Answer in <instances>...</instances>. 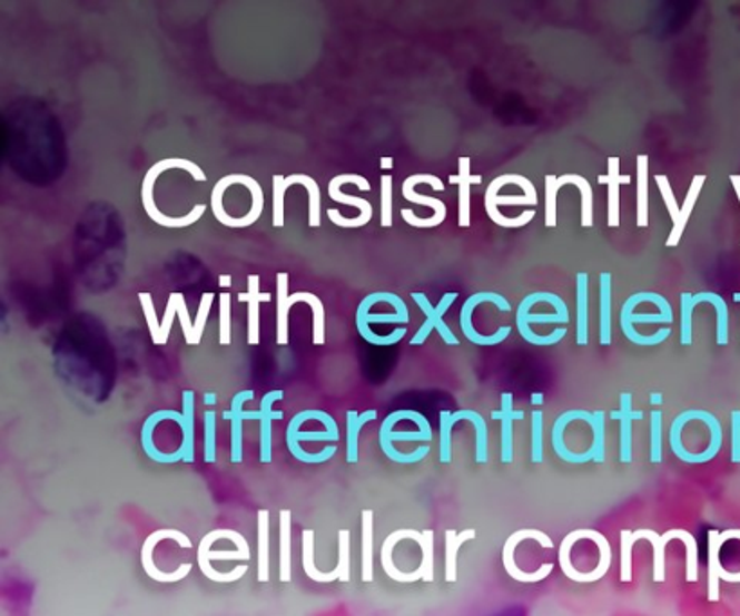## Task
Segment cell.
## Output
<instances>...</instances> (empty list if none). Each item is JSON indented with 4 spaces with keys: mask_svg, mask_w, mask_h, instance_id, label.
Instances as JSON below:
<instances>
[{
    "mask_svg": "<svg viewBox=\"0 0 740 616\" xmlns=\"http://www.w3.org/2000/svg\"><path fill=\"white\" fill-rule=\"evenodd\" d=\"M673 311L670 302L660 293L638 292L626 299L620 311V327L626 340L640 348H652L663 344L669 339L672 330L661 327L655 333H640L635 325L641 324H672Z\"/></svg>",
    "mask_w": 740,
    "mask_h": 616,
    "instance_id": "6da1fadb",
    "label": "cell"
},
{
    "mask_svg": "<svg viewBox=\"0 0 740 616\" xmlns=\"http://www.w3.org/2000/svg\"><path fill=\"white\" fill-rule=\"evenodd\" d=\"M170 168H181V170H187L188 174H191V177L196 182H206V174L203 173V168L191 162V159H159L145 174L144 185H141V202H144L145 212H147L148 217L154 223H158V225L165 226V228H187V226L194 225V223L201 219L203 214L206 212V205L194 206L190 214L182 215V217H170V215L162 214L158 206H156V203H154V185L158 182V177L165 170H170Z\"/></svg>",
    "mask_w": 740,
    "mask_h": 616,
    "instance_id": "7a4b0ae2",
    "label": "cell"
},
{
    "mask_svg": "<svg viewBox=\"0 0 740 616\" xmlns=\"http://www.w3.org/2000/svg\"><path fill=\"white\" fill-rule=\"evenodd\" d=\"M287 290H289V275L286 272L277 273V344L286 345L289 342V310L296 302H307L313 310V342L315 345H324V302L315 293L296 292L289 295Z\"/></svg>",
    "mask_w": 740,
    "mask_h": 616,
    "instance_id": "3957f363",
    "label": "cell"
},
{
    "mask_svg": "<svg viewBox=\"0 0 740 616\" xmlns=\"http://www.w3.org/2000/svg\"><path fill=\"white\" fill-rule=\"evenodd\" d=\"M420 183H426V185H431L437 192L444 190V183L441 182L440 177L432 176V174H412V176L406 177L402 185V194L406 202L414 203V205L428 206V208L434 211V215L432 217H417L411 208H403V221L411 226H416V228H434V226L443 225L446 214H448V208H446V205L441 199L417 194L416 187Z\"/></svg>",
    "mask_w": 740,
    "mask_h": 616,
    "instance_id": "277c9868",
    "label": "cell"
},
{
    "mask_svg": "<svg viewBox=\"0 0 740 616\" xmlns=\"http://www.w3.org/2000/svg\"><path fill=\"white\" fill-rule=\"evenodd\" d=\"M345 183H353L359 190L364 192H371V183L364 176H359V174H338V176L333 177L329 182L327 192H329L330 199L358 208V217H345V215H342V212L335 211V208H329L325 214L329 217L330 223L339 226V228H359V226L368 225L371 219H373V205L367 199H362V197L344 194L342 185H345Z\"/></svg>",
    "mask_w": 740,
    "mask_h": 616,
    "instance_id": "5b68a950",
    "label": "cell"
},
{
    "mask_svg": "<svg viewBox=\"0 0 740 616\" xmlns=\"http://www.w3.org/2000/svg\"><path fill=\"white\" fill-rule=\"evenodd\" d=\"M481 304H493L497 307L499 311H512V304L507 301L506 296L499 295L495 292H477L473 293L472 296H468L464 301L463 307H461V319H458V325H461V331H463L464 336L472 342V344L478 345V348H493V345H499L504 342V340L510 336L512 333V327L510 325H504V327H499L495 333H490V335H484V333H478L473 325V313L477 310Z\"/></svg>",
    "mask_w": 740,
    "mask_h": 616,
    "instance_id": "8992f818",
    "label": "cell"
},
{
    "mask_svg": "<svg viewBox=\"0 0 740 616\" xmlns=\"http://www.w3.org/2000/svg\"><path fill=\"white\" fill-rule=\"evenodd\" d=\"M457 293L450 292L444 293L441 296L440 304L437 306H432L428 296L425 293L414 292L412 293V301L416 302L420 310L425 313L426 321L425 324L421 325L420 331H417L414 339L411 340L412 345L425 344L426 339L431 336L432 331H437L441 339H443L444 344L446 345H457V336L452 333L446 322L443 321L444 313L452 307L455 301H457Z\"/></svg>",
    "mask_w": 740,
    "mask_h": 616,
    "instance_id": "52a82bcc",
    "label": "cell"
},
{
    "mask_svg": "<svg viewBox=\"0 0 740 616\" xmlns=\"http://www.w3.org/2000/svg\"><path fill=\"white\" fill-rule=\"evenodd\" d=\"M525 539H536L539 540L542 548H553V542H551L550 537L544 536L542 531L539 530H521L513 534L510 539H507L504 549H502V564L506 568L507 574L512 575L515 580L522 584H535L540 580H544L545 577H550L551 571H553V564H542L539 571H522L519 566L515 564V549L516 546L521 545L522 540Z\"/></svg>",
    "mask_w": 740,
    "mask_h": 616,
    "instance_id": "ba28073f",
    "label": "cell"
},
{
    "mask_svg": "<svg viewBox=\"0 0 740 616\" xmlns=\"http://www.w3.org/2000/svg\"><path fill=\"white\" fill-rule=\"evenodd\" d=\"M161 539H174L182 546V548H191V542L188 537L182 536L181 531L177 530H158L154 531L152 536L145 540L144 549H141V563H144L145 571L148 577H152L158 583H177L181 578L187 577L188 571L191 569V564H182L181 568L174 571V574H161L156 566H154L152 551L158 546Z\"/></svg>",
    "mask_w": 740,
    "mask_h": 616,
    "instance_id": "9c48e42d",
    "label": "cell"
},
{
    "mask_svg": "<svg viewBox=\"0 0 740 616\" xmlns=\"http://www.w3.org/2000/svg\"><path fill=\"white\" fill-rule=\"evenodd\" d=\"M631 176L620 173V158H609V170L605 176H598L600 185L609 187V205H606V225L611 228L620 226V185H629Z\"/></svg>",
    "mask_w": 740,
    "mask_h": 616,
    "instance_id": "30bf717a",
    "label": "cell"
},
{
    "mask_svg": "<svg viewBox=\"0 0 740 616\" xmlns=\"http://www.w3.org/2000/svg\"><path fill=\"white\" fill-rule=\"evenodd\" d=\"M448 182L452 185H457L458 188V226L461 228H468L470 223H472V215H470V208H472V203H470V194H472L473 183L483 182V177L473 176L472 174V162L470 158H458V173L454 176L448 177Z\"/></svg>",
    "mask_w": 740,
    "mask_h": 616,
    "instance_id": "8fae6325",
    "label": "cell"
},
{
    "mask_svg": "<svg viewBox=\"0 0 740 616\" xmlns=\"http://www.w3.org/2000/svg\"><path fill=\"white\" fill-rule=\"evenodd\" d=\"M524 412L513 409L512 392H502L501 411L492 412V420L501 421V459L502 463L513 461V421L522 420Z\"/></svg>",
    "mask_w": 740,
    "mask_h": 616,
    "instance_id": "7c38bea8",
    "label": "cell"
},
{
    "mask_svg": "<svg viewBox=\"0 0 740 616\" xmlns=\"http://www.w3.org/2000/svg\"><path fill=\"white\" fill-rule=\"evenodd\" d=\"M614 420H620V459L623 463L632 461V423L643 420V412L634 411L632 394L623 392L620 397V411L612 412Z\"/></svg>",
    "mask_w": 740,
    "mask_h": 616,
    "instance_id": "4fadbf2b",
    "label": "cell"
},
{
    "mask_svg": "<svg viewBox=\"0 0 740 616\" xmlns=\"http://www.w3.org/2000/svg\"><path fill=\"white\" fill-rule=\"evenodd\" d=\"M239 301L248 302V344L257 345L260 342V302L272 301V295L260 292L258 275H249L248 293L239 295Z\"/></svg>",
    "mask_w": 740,
    "mask_h": 616,
    "instance_id": "5bb4252c",
    "label": "cell"
},
{
    "mask_svg": "<svg viewBox=\"0 0 740 616\" xmlns=\"http://www.w3.org/2000/svg\"><path fill=\"white\" fill-rule=\"evenodd\" d=\"M704 183H707L704 174L693 176L692 185L688 188L687 197H684L681 211H679L678 219L673 221L672 232H670L669 239H667L669 248H675L681 243V237H683L684 229H687L688 221L692 217L693 208H695V203H698L699 196H701Z\"/></svg>",
    "mask_w": 740,
    "mask_h": 616,
    "instance_id": "9a60e30c",
    "label": "cell"
},
{
    "mask_svg": "<svg viewBox=\"0 0 740 616\" xmlns=\"http://www.w3.org/2000/svg\"><path fill=\"white\" fill-rule=\"evenodd\" d=\"M283 391H269L268 394H264L263 402H260V411L255 412L254 420H260V441H263V461L269 463L272 461V436L273 421L277 418H283L280 412L273 411V403L277 400H283Z\"/></svg>",
    "mask_w": 740,
    "mask_h": 616,
    "instance_id": "2e32d148",
    "label": "cell"
},
{
    "mask_svg": "<svg viewBox=\"0 0 740 616\" xmlns=\"http://www.w3.org/2000/svg\"><path fill=\"white\" fill-rule=\"evenodd\" d=\"M254 398V391H240L231 402V411L226 412V420H231V456L239 463L243 459V421L249 420V412L243 411L244 402Z\"/></svg>",
    "mask_w": 740,
    "mask_h": 616,
    "instance_id": "e0dca14e",
    "label": "cell"
},
{
    "mask_svg": "<svg viewBox=\"0 0 740 616\" xmlns=\"http://www.w3.org/2000/svg\"><path fill=\"white\" fill-rule=\"evenodd\" d=\"M170 420L181 426L182 444L179 454L190 461L194 459V392H182V412H170Z\"/></svg>",
    "mask_w": 740,
    "mask_h": 616,
    "instance_id": "ac0fdd59",
    "label": "cell"
},
{
    "mask_svg": "<svg viewBox=\"0 0 740 616\" xmlns=\"http://www.w3.org/2000/svg\"><path fill=\"white\" fill-rule=\"evenodd\" d=\"M600 344H612V275L600 273Z\"/></svg>",
    "mask_w": 740,
    "mask_h": 616,
    "instance_id": "d6986e66",
    "label": "cell"
},
{
    "mask_svg": "<svg viewBox=\"0 0 740 616\" xmlns=\"http://www.w3.org/2000/svg\"><path fill=\"white\" fill-rule=\"evenodd\" d=\"M635 170H638V177H635V187H638L635 221H638L640 228H645V226H649V156H645V154L638 156Z\"/></svg>",
    "mask_w": 740,
    "mask_h": 616,
    "instance_id": "ffe728a7",
    "label": "cell"
},
{
    "mask_svg": "<svg viewBox=\"0 0 740 616\" xmlns=\"http://www.w3.org/2000/svg\"><path fill=\"white\" fill-rule=\"evenodd\" d=\"M576 344H589V275H576Z\"/></svg>",
    "mask_w": 740,
    "mask_h": 616,
    "instance_id": "44dd1931",
    "label": "cell"
},
{
    "mask_svg": "<svg viewBox=\"0 0 740 616\" xmlns=\"http://www.w3.org/2000/svg\"><path fill=\"white\" fill-rule=\"evenodd\" d=\"M315 531L304 530L302 531V564H304V571H306L307 577L315 583L329 584L339 580V575L336 569L329 571V574H324L320 569L316 568L315 564Z\"/></svg>",
    "mask_w": 740,
    "mask_h": 616,
    "instance_id": "7402d4cb",
    "label": "cell"
},
{
    "mask_svg": "<svg viewBox=\"0 0 740 616\" xmlns=\"http://www.w3.org/2000/svg\"><path fill=\"white\" fill-rule=\"evenodd\" d=\"M556 183H559L560 188L569 185V183L579 188L580 196H582V226L583 228H592V225H594V194H592L591 183L580 174H562Z\"/></svg>",
    "mask_w": 740,
    "mask_h": 616,
    "instance_id": "603a6c76",
    "label": "cell"
},
{
    "mask_svg": "<svg viewBox=\"0 0 740 616\" xmlns=\"http://www.w3.org/2000/svg\"><path fill=\"white\" fill-rule=\"evenodd\" d=\"M475 530H464L461 534L457 531L448 530L444 534V549H446V557H444V564H446V569H444V578L448 583H455L457 580V554L461 546L466 542V540L475 539Z\"/></svg>",
    "mask_w": 740,
    "mask_h": 616,
    "instance_id": "cb8c5ba5",
    "label": "cell"
},
{
    "mask_svg": "<svg viewBox=\"0 0 740 616\" xmlns=\"http://www.w3.org/2000/svg\"><path fill=\"white\" fill-rule=\"evenodd\" d=\"M362 578L364 583H373L374 569V514L365 510L362 516Z\"/></svg>",
    "mask_w": 740,
    "mask_h": 616,
    "instance_id": "d4e9b609",
    "label": "cell"
},
{
    "mask_svg": "<svg viewBox=\"0 0 740 616\" xmlns=\"http://www.w3.org/2000/svg\"><path fill=\"white\" fill-rule=\"evenodd\" d=\"M306 174H292V176H280L275 174L273 176V226L275 228H283L284 226V197H286L287 188L292 185H302Z\"/></svg>",
    "mask_w": 740,
    "mask_h": 616,
    "instance_id": "484cf974",
    "label": "cell"
},
{
    "mask_svg": "<svg viewBox=\"0 0 740 616\" xmlns=\"http://www.w3.org/2000/svg\"><path fill=\"white\" fill-rule=\"evenodd\" d=\"M698 304H712L717 313V344H728V306L722 296L712 292H701L693 295V306Z\"/></svg>",
    "mask_w": 740,
    "mask_h": 616,
    "instance_id": "4316f807",
    "label": "cell"
},
{
    "mask_svg": "<svg viewBox=\"0 0 740 616\" xmlns=\"http://www.w3.org/2000/svg\"><path fill=\"white\" fill-rule=\"evenodd\" d=\"M721 534L719 531H710V546H708V578H710V588H708V595H710V600L716 603L719 598V578H721L722 564H721Z\"/></svg>",
    "mask_w": 740,
    "mask_h": 616,
    "instance_id": "83f0119b",
    "label": "cell"
},
{
    "mask_svg": "<svg viewBox=\"0 0 740 616\" xmlns=\"http://www.w3.org/2000/svg\"><path fill=\"white\" fill-rule=\"evenodd\" d=\"M468 409L464 411L450 412L441 411L440 414V456L441 463H450L452 461V430H454L455 423L461 420L468 421Z\"/></svg>",
    "mask_w": 740,
    "mask_h": 616,
    "instance_id": "f1b7e54d",
    "label": "cell"
},
{
    "mask_svg": "<svg viewBox=\"0 0 740 616\" xmlns=\"http://www.w3.org/2000/svg\"><path fill=\"white\" fill-rule=\"evenodd\" d=\"M292 511L284 510L280 514V580H292Z\"/></svg>",
    "mask_w": 740,
    "mask_h": 616,
    "instance_id": "f546056e",
    "label": "cell"
},
{
    "mask_svg": "<svg viewBox=\"0 0 740 616\" xmlns=\"http://www.w3.org/2000/svg\"><path fill=\"white\" fill-rule=\"evenodd\" d=\"M269 580V511H258V583Z\"/></svg>",
    "mask_w": 740,
    "mask_h": 616,
    "instance_id": "4dcf8cb0",
    "label": "cell"
},
{
    "mask_svg": "<svg viewBox=\"0 0 740 616\" xmlns=\"http://www.w3.org/2000/svg\"><path fill=\"white\" fill-rule=\"evenodd\" d=\"M376 411H367L364 414H358L356 411L347 412V461L356 463L358 461V440L362 427L367 421L376 420Z\"/></svg>",
    "mask_w": 740,
    "mask_h": 616,
    "instance_id": "1f68e13d",
    "label": "cell"
},
{
    "mask_svg": "<svg viewBox=\"0 0 740 616\" xmlns=\"http://www.w3.org/2000/svg\"><path fill=\"white\" fill-rule=\"evenodd\" d=\"M588 423L592 430V443L588 454L591 461L600 463L605 459V414L602 411L591 412Z\"/></svg>",
    "mask_w": 740,
    "mask_h": 616,
    "instance_id": "d6a6232c",
    "label": "cell"
},
{
    "mask_svg": "<svg viewBox=\"0 0 740 616\" xmlns=\"http://www.w3.org/2000/svg\"><path fill=\"white\" fill-rule=\"evenodd\" d=\"M634 539H649L650 545L654 548V580L655 583H664V549L669 545V539L667 536H658L655 531L652 530H638L634 531Z\"/></svg>",
    "mask_w": 740,
    "mask_h": 616,
    "instance_id": "836d02e7",
    "label": "cell"
},
{
    "mask_svg": "<svg viewBox=\"0 0 740 616\" xmlns=\"http://www.w3.org/2000/svg\"><path fill=\"white\" fill-rule=\"evenodd\" d=\"M664 536L669 540H683L684 548H687V580L688 583H698V545H695L692 534H688L687 530H681V528H675V530L667 531Z\"/></svg>",
    "mask_w": 740,
    "mask_h": 616,
    "instance_id": "e575fe53",
    "label": "cell"
},
{
    "mask_svg": "<svg viewBox=\"0 0 740 616\" xmlns=\"http://www.w3.org/2000/svg\"><path fill=\"white\" fill-rule=\"evenodd\" d=\"M417 545L423 549V560H421V566L417 568V574L421 575V580L432 583L434 580V531H421V539L417 540Z\"/></svg>",
    "mask_w": 740,
    "mask_h": 616,
    "instance_id": "d590c367",
    "label": "cell"
},
{
    "mask_svg": "<svg viewBox=\"0 0 740 616\" xmlns=\"http://www.w3.org/2000/svg\"><path fill=\"white\" fill-rule=\"evenodd\" d=\"M519 327V333H521L522 339L530 344L536 345V348H550V345H556L559 342L565 339L568 335V330L565 327H556V330L551 331L547 335H540L536 331H533V327L527 324H516Z\"/></svg>",
    "mask_w": 740,
    "mask_h": 616,
    "instance_id": "8d00e7d4",
    "label": "cell"
},
{
    "mask_svg": "<svg viewBox=\"0 0 740 616\" xmlns=\"http://www.w3.org/2000/svg\"><path fill=\"white\" fill-rule=\"evenodd\" d=\"M544 459V414L531 412V461L540 463Z\"/></svg>",
    "mask_w": 740,
    "mask_h": 616,
    "instance_id": "74e56055",
    "label": "cell"
},
{
    "mask_svg": "<svg viewBox=\"0 0 740 616\" xmlns=\"http://www.w3.org/2000/svg\"><path fill=\"white\" fill-rule=\"evenodd\" d=\"M650 459L652 463H661L663 459V412L650 414Z\"/></svg>",
    "mask_w": 740,
    "mask_h": 616,
    "instance_id": "f35d334b",
    "label": "cell"
},
{
    "mask_svg": "<svg viewBox=\"0 0 740 616\" xmlns=\"http://www.w3.org/2000/svg\"><path fill=\"white\" fill-rule=\"evenodd\" d=\"M634 531H621L620 542V580L621 583H631L632 580V549H634Z\"/></svg>",
    "mask_w": 740,
    "mask_h": 616,
    "instance_id": "ab89813d",
    "label": "cell"
},
{
    "mask_svg": "<svg viewBox=\"0 0 740 616\" xmlns=\"http://www.w3.org/2000/svg\"><path fill=\"white\" fill-rule=\"evenodd\" d=\"M468 421L475 429V461L486 463L487 461V427L486 420L478 412L470 411Z\"/></svg>",
    "mask_w": 740,
    "mask_h": 616,
    "instance_id": "60d3db41",
    "label": "cell"
},
{
    "mask_svg": "<svg viewBox=\"0 0 740 616\" xmlns=\"http://www.w3.org/2000/svg\"><path fill=\"white\" fill-rule=\"evenodd\" d=\"M302 185L307 188V197H309V226L310 228H316L320 226L322 223V192L318 187V183L313 179L310 176H304V182Z\"/></svg>",
    "mask_w": 740,
    "mask_h": 616,
    "instance_id": "b9f144b4",
    "label": "cell"
},
{
    "mask_svg": "<svg viewBox=\"0 0 740 616\" xmlns=\"http://www.w3.org/2000/svg\"><path fill=\"white\" fill-rule=\"evenodd\" d=\"M139 302L144 307L145 322L148 325V333L152 336L154 344L162 345L161 340V324H159L158 315H156V306H154L152 295L148 292L139 293Z\"/></svg>",
    "mask_w": 740,
    "mask_h": 616,
    "instance_id": "7bdbcfd3",
    "label": "cell"
},
{
    "mask_svg": "<svg viewBox=\"0 0 740 616\" xmlns=\"http://www.w3.org/2000/svg\"><path fill=\"white\" fill-rule=\"evenodd\" d=\"M358 333L368 344L377 345V348H391V345H396L397 342L405 339L406 327H397L388 335H379V333L373 331V327L365 325V327H358Z\"/></svg>",
    "mask_w": 740,
    "mask_h": 616,
    "instance_id": "ee69618b",
    "label": "cell"
},
{
    "mask_svg": "<svg viewBox=\"0 0 740 616\" xmlns=\"http://www.w3.org/2000/svg\"><path fill=\"white\" fill-rule=\"evenodd\" d=\"M693 295L684 292L681 295V344L692 345L693 342Z\"/></svg>",
    "mask_w": 740,
    "mask_h": 616,
    "instance_id": "f6af8a7d",
    "label": "cell"
},
{
    "mask_svg": "<svg viewBox=\"0 0 740 616\" xmlns=\"http://www.w3.org/2000/svg\"><path fill=\"white\" fill-rule=\"evenodd\" d=\"M382 226L383 228H391L392 217H394V177L392 174H383L382 176Z\"/></svg>",
    "mask_w": 740,
    "mask_h": 616,
    "instance_id": "bcb514c9",
    "label": "cell"
},
{
    "mask_svg": "<svg viewBox=\"0 0 740 616\" xmlns=\"http://www.w3.org/2000/svg\"><path fill=\"white\" fill-rule=\"evenodd\" d=\"M219 342L229 345L231 342V293H220L219 296Z\"/></svg>",
    "mask_w": 740,
    "mask_h": 616,
    "instance_id": "7dc6e473",
    "label": "cell"
},
{
    "mask_svg": "<svg viewBox=\"0 0 740 616\" xmlns=\"http://www.w3.org/2000/svg\"><path fill=\"white\" fill-rule=\"evenodd\" d=\"M559 176L550 174L545 176V226L554 228L556 226V197H559Z\"/></svg>",
    "mask_w": 740,
    "mask_h": 616,
    "instance_id": "c3c4849f",
    "label": "cell"
},
{
    "mask_svg": "<svg viewBox=\"0 0 740 616\" xmlns=\"http://www.w3.org/2000/svg\"><path fill=\"white\" fill-rule=\"evenodd\" d=\"M349 530L339 531V559L336 571L339 575V583H349L351 580V542Z\"/></svg>",
    "mask_w": 740,
    "mask_h": 616,
    "instance_id": "681fc988",
    "label": "cell"
},
{
    "mask_svg": "<svg viewBox=\"0 0 740 616\" xmlns=\"http://www.w3.org/2000/svg\"><path fill=\"white\" fill-rule=\"evenodd\" d=\"M182 293L172 292L168 296L167 311L162 315L161 322V340L162 345H167L168 336H170V330H172L174 319H176L177 313H179V301H181Z\"/></svg>",
    "mask_w": 740,
    "mask_h": 616,
    "instance_id": "f907efd6",
    "label": "cell"
},
{
    "mask_svg": "<svg viewBox=\"0 0 740 616\" xmlns=\"http://www.w3.org/2000/svg\"><path fill=\"white\" fill-rule=\"evenodd\" d=\"M205 459L208 463L216 461V412L205 414Z\"/></svg>",
    "mask_w": 740,
    "mask_h": 616,
    "instance_id": "816d5d0a",
    "label": "cell"
},
{
    "mask_svg": "<svg viewBox=\"0 0 740 616\" xmlns=\"http://www.w3.org/2000/svg\"><path fill=\"white\" fill-rule=\"evenodd\" d=\"M654 179L655 183H658V187H660L661 197H663V203L667 205V208H669V214L670 217H672L673 223V221L678 219L681 206L678 205V199H675V196H673V190L672 187H670L669 177L664 176V174H658Z\"/></svg>",
    "mask_w": 740,
    "mask_h": 616,
    "instance_id": "f5cc1de1",
    "label": "cell"
},
{
    "mask_svg": "<svg viewBox=\"0 0 740 616\" xmlns=\"http://www.w3.org/2000/svg\"><path fill=\"white\" fill-rule=\"evenodd\" d=\"M731 185H733V188H736V194L737 197H739L740 202V176L739 174H733V176L730 177Z\"/></svg>",
    "mask_w": 740,
    "mask_h": 616,
    "instance_id": "db71d44e",
    "label": "cell"
},
{
    "mask_svg": "<svg viewBox=\"0 0 740 616\" xmlns=\"http://www.w3.org/2000/svg\"><path fill=\"white\" fill-rule=\"evenodd\" d=\"M531 403H536V405H542V403H544V394H542V392H535V394L531 397Z\"/></svg>",
    "mask_w": 740,
    "mask_h": 616,
    "instance_id": "11a10c76",
    "label": "cell"
},
{
    "mask_svg": "<svg viewBox=\"0 0 740 616\" xmlns=\"http://www.w3.org/2000/svg\"><path fill=\"white\" fill-rule=\"evenodd\" d=\"M219 284L223 287H229L231 286V277L229 275H220L219 277Z\"/></svg>",
    "mask_w": 740,
    "mask_h": 616,
    "instance_id": "9f6ffc18",
    "label": "cell"
},
{
    "mask_svg": "<svg viewBox=\"0 0 740 616\" xmlns=\"http://www.w3.org/2000/svg\"><path fill=\"white\" fill-rule=\"evenodd\" d=\"M392 163H394L392 162V158H383L382 168H385V170H387V168H392Z\"/></svg>",
    "mask_w": 740,
    "mask_h": 616,
    "instance_id": "6f0895ef",
    "label": "cell"
},
{
    "mask_svg": "<svg viewBox=\"0 0 740 616\" xmlns=\"http://www.w3.org/2000/svg\"><path fill=\"white\" fill-rule=\"evenodd\" d=\"M663 402V398L660 397V394H652V403H660Z\"/></svg>",
    "mask_w": 740,
    "mask_h": 616,
    "instance_id": "680465c9",
    "label": "cell"
},
{
    "mask_svg": "<svg viewBox=\"0 0 740 616\" xmlns=\"http://www.w3.org/2000/svg\"><path fill=\"white\" fill-rule=\"evenodd\" d=\"M736 301H740V295H736Z\"/></svg>",
    "mask_w": 740,
    "mask_h": 616,
    "instance_id": "91938a15",
    "label": "cell"
}]
</instances>
